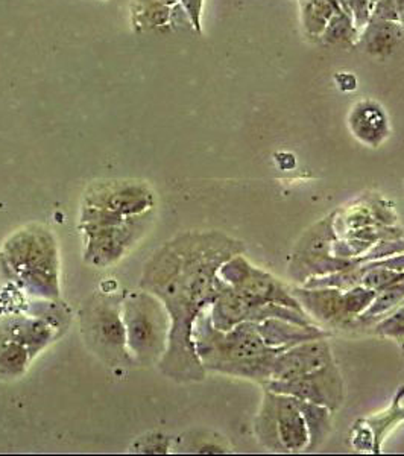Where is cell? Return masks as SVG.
<instances>
[{
  "mask_svg": "<svg viewBox=\"0 0 404 456\" xmlns=\"http://www.w3.org/2000/svg\"><path fill=\"white\" fill-rule=\"evenodd\" d=\"M87 330L101 352L120 358L126 356V330L115 306L105 303L96 305L88 315Z\"/></svg>",
  "mask_w": 404,
  "mask_h": 456,
  "instance_id": "cell-9",
  "label": "cell"
},
{
  "mask_svg": "<svg viewBox=\"0 0 404 456\" xmlns=\"http://www.w3.org/2000/svg\"><path fill=\"white\" fill-rule=\"evenodd\" d=\"M244 253V244L227 234L186 233L169 242L150 262L143 286L163 300L171 318L167 350L161 361L167 376L182 382L206 376L195 350L193 327L218 297L221 266Z\"/></svg>",
  "mask_w": 404,
  "mask_h": 456,
  "instance_id": "cell-1",
  "label": "cell"
},
{
  "mask_svg": "<svg viewBox=\"0 0 404 456\" xmlns=\"http://www.w3.org/2000/svg\"><path fill=\"white\" fill-rule=\"evenodd\" d=\"M255 436L272 452L307 451L309 429L298 399L264 388L263 402L255 419Z\"/></svg>",
  "mask_w": 404,
  "mask_h": 456,
  "instance_id": "cell-3",
  "label": "cell"
},
{
  "mask_svg": "<svg viewBox=\"0 0 404 456\" xmlns=\"http://www.w3.org/2000/svg\"><path fill=\"white\" fill-rule=\"evenodd\" d=\"M327 339L328 338H318L301 342L279 353L272 361L271 380H292L332 362V348Z\"/></svg>",
  "mask_w": 404,
  "mask_h": 456,
  "instance_id": "cell-8",
  "label": "cell"
},
{
  "mask_svg": "<svg viewBox=\"0 0 404 456\" xmlns=\"http://www.w3.org/2000/svg\"><path fill=\"white\" fill-rule=\"evenodd\" d=\"M193 342L202 367L263 385L271 380L272 361L287 348L270 347L257 322H240L230 330L213 326L210 307L201 312L193 327Z\"/></svg>",
  "mask_w": 404,
  "mask_h": 456,
  "instance_id": "cell-2",
  "label": "cell"
},
{
  "mask_svg": "<svg viewBox=\"0 0 404 456\" xmlns=\"http://www.w3.org/2000/svg\"><path fill=\"white\" fill-rule=\"evenodd\" d=\"M257 327H259L260 335L270 347L290 348L301 342L332 337V333L327 332L315 324L301 326L281 318H268L264 322H257Z\"/></svg>",
  "mask_w": 404,
  "mask_h": 456,
  "instance_id": "cell-10",
  "label": "cell"
},
{
  "mask_svg": "<svg viewBox=\"0 0 404 456\" xmlns=\"http://www.w3.org/2000/svg\"><path fill=\"white\" fill-rule=\"evenodd\" d=\"M401 346H403V354H404V339L401 341Z\"/></svg>",
  "mask_w": 404,
  "mask_h": 456,
  "instance_id": "cell-14",
  "label": "cell"
},
{
  "mask_svg": "<svg viewBox=\"0 0 404 456\" xmlns=\"http://www.w3.org/2000/svg\"><path fill=\"white\" fill-rule=\"evenodd\" d=\"M219 279L240 292L249 300L262 305H279L303 311L300 301L287 289L279 279L266 271L255 268L245 259L244 255H238L227 260L218 273Z\"/></svg>",
  "mask_w": 404,
  "mask_h": 456,
  "instance_id": "cell-6",
  "label": "cell"
},
{
  "mask_svg": "<svg viewBox=\"0 0 404 456\" xmlns=\"http://www.w3.org/2000/svg\"><path fill=\"white\" fill-rule=\"evenodd\" d=\"M125 330L131 353L143 362L156 359L169 341V318L148 292L125 301Z\"/></svg>",
  "mask_w": 404,
  "mask_h": 456,
  "instance_id": "cell-5",
  "label": "cell"
},
{
  "mask_svg": "<svg viewBox=\"0 0 404 456\" xmlns=\"http://www.w3.org/2000/svg\"><path fill=\"white\" fill-rule=\"evenodd\" d=\"M350 126L359 141L369 146H377L388 135V124L377 107H360L351 114Z\"/></svg>",
  "mask_w": 404,
  "mask_h": 456,
  "instance_id": "cell-11",
  "label": "cell"
},
{
  "mask_svg": "<svg viewBox=\"0 0 404 456\" xmlns=\"http://www.w3.org/2000/svg\"><path fill=\"white\" fill-rule=\"evenodd\" d=\"M263 387L279 395H292L295 399L322 404L332 412L343 402V378L333 361L301 378L292 380H270Z\"/></svg>",
  "mask_w": 404,
  "mask_h": 456,
  "instance_id": "cell-7",
  "label": "cell"
},
{
  "mask_svg": "<svg viewBox=\"0 0 404 456\" xmlns=\"http://www.w3.org/2000/svg\"><path fill=\"white\" fill-rule=\"evenodd\" d=\"M292 294L313 322L336 329H351L352 322L371 306L377 296L376 290L363 286H354L347 290L333 286H301L292 289Z\"/></svg>",
  "mask_w": 404,
  "mask_h": 456,
  "instance_id": "cell-4",
  "label": "cell"
},
{
  "mask_svg": "<svg viewBox=\"0 0 404 456\" xmlns=\"http://www.w3.org/2000/svg\"><path fill=\"white\" fill-rule=\"evenodd\" d=\"M298 404H300L301 412L304 415L307 429H309V438H311L307 451H315L332 432V411L322 404L311 403L306 400L298 399Z\"/></svg>",
  "mask_w": 404,
  "mask_h": 456,
  "instance_id": "cell-12",
  "label": "cell"
},
{
  "mask_svg": "<svg viewBox=\"0 0 404 456\" xmlns=\"http://www.w3.org/2000/svg\"><path fill=\"white\" fill-rule=\"evenodd\" d=\"M376 333L384 335V337L394 338V339H397L399 342L403 341L404 301L395 311H392V315H386L382 322H377Z\"/></svg>",
  "mask_w": 404,
  "mask_h": 456,
  "instance_id": "cell-13",
  "label": "cell"
}]
</instances>
